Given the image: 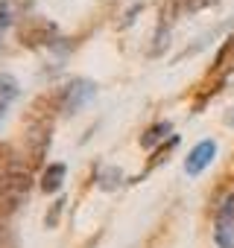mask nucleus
<instances>
[{"mask_svg":"<svg viewBox=\"0 0 234 248\" xmlns=\"http://www.w3.org/2000/svg\"><path fill=\"white\" fill-rule=\"evenodd\" d=\"M56 114H62L59 105V91L50 96H38L24 120V140H27V155H30V167H38L41 158L50 149V138H53V123Z\"/></svg>","mask_w":234,"mask_h":248,"instance_id":"nucleus-1","label":"nucleus"},{"mask_svg":"<svg viewBox=\"0 0 234 248\" xmlns=\"http://www.w3.org/2000/svg\"><path fill=\"white\" fill-rule=\"evenodd\" d=\"M33 187V175L27 167L15 164V170L0 181V228H6V222L18 213V207L27 202Z\"/></svg>","mask_w":234,"mask_h":248,"instance_id":"nucleus-2","label":"nucleus"},{"mask_svg":"<svg viewBox=\"0 0 234 248\" xmlns=\"http://www.w3.org/2000/svg\"><path fill=\"white\" fill-rule=\"evenodd\" d=\"M94 96H97V85H94L91 79H70L65 88H59L62 114H76V111H82Z\"/></svg>","mask_w":234,"mask_h":248,"instance_id":"nucleus-3","label":"nucleus"},{"mask_svg":"<svg viewBox=\"0 0 234 248\" xmlns=\"http://www.w3.org/2000/svg\"><path fill=\"white\" fill-rule=\"evenodd\" d=\"M18 38L24 47H50L59 38V30L47 18H24V24L18 27Z\"/></svg>","mask_w":234,"mask_h":248,"instance_id":"nucleus-4","label":"nucleus"},{"mask_svg":"<svg viewBox=\"0 0 234 248\" xmlns=\"http://www.w3.org/2000/svg\"><path fill=\"white\" fill-rule=\"evenodd\" d=\"M214 242L217 248H234V193H228L214 213Z\"/></svg>","mask_w":234,"mask_h":248,"instance_id":"nucleus-5","label":"nucleus"},{"mask_svg":"<svg viewBox=\"0 0 234 248\" xmlns=\"http://www.w3.org/2000/svg\"><path fill=\"white\" fill-rule=\"evenodd\" d=\"M214 158H217V140H202V143H196V146L187 152V158H184V172H187V175H199L202 170L211 167Z\"/></svg>","mask_w":234,"mask_h":248,"instance_id":"nucleus-6","label":"nucleus"},{"mask_svg":"<svg viewBox=\"0 0 234 248\" xmlns=\"http://www.w3.org/2000/svg\"><path fill=\"white\" fill-rule=\"evenodd\" d=\"M18 93H21L18 79H15L12 73H3V70H0V117L9 111V105L18 99Z\"/></svg>","mask_w":234,"mask_h":248,"instance_id":"nucleus-7","label":"nucleus"},{"mask_svg":"<svg viewBox=\"0 0 234 248\" xmlns=\"http://www.w3.org/2000/svg\"><path fill=\"white\" fill-rule=\"evenodd\" d=\"M65 175H67V167H65V164H50V167L41 172V190H44V193H59Z\"/></svg>","mask_w":234,"mask_h":248,"instance_id":"nucleus-8","label":"nucleus"},{"mask_svg":"<svg viewBox=\"0 0 234 248\" xmlns=\"http://www.w3.org/2000/svg\"><path fill=\"white\" fill-rule=\"evenodd\" d=\"M173 132V126H170V120H164V123H155V126H150L144 135H141V146L144 149H155L167 135Z\"/></svg>","mask_w":234,"mask_h":248,"instance_id":"nucleus-9","label":"nucleus"},{"mask_svg":"<svg viewBox=\"0 0 234 248\" xmlns=\"http://www.w3.org/2000/svg\"><path fill=\"white\" fill-rule=\"evenodd\" d=\"M120 181H123V175H120V170H114V167H105L97 175V187L100 190H114V187H120Z\"/></svg>","mask_w":234,"mask_h":248,"instance_id":"nucleus-10","label":"nucleus"},{"mask_svg":"<svg viewBox=\"0 0 234 248\" xmlns=\"http://www.w3.org/2000/svg\"><path fill=\"white\" fill-rule=\"evenodd\" d=\"M15 155H12V146L9 143H0V181H3L12 170H15Z\"/></svg>","mask_w":234,"mask_h":248,"instance_id":"nucleus-11","label":"nucleus"},{"mask_svg":"<svg viewBox=\"0 0 234 248\" xmlns=\"http://www.w3.org/2000/svg\"><path fill=\"white\" fill-rule=\"evenodd\" d=\"M65 204H67L65 199H56V202H53V207H50V213L44 216V225H47V228H56V222H59V216H62V210H65Z\"/></svg>","mask_w":234,"mask_h":248,"instance_id":"nucleus-12","label":"nucleus"},{"mask_svg":"<svg viewBox=\"0 0 234 248\" xmlns=\"http://www.w3.org/2000/svg\"><path fill=\"white\" fill-rule=\"evenodd\" d=\"M9 24H12V9L6 0H0V44H3V32L9 30Z\"/></svg>","mask_w":234,"mask_h":248,"instance_id":"nucleus-13","label":"nucleus"},{"mask_svg":"<svg viewBox=\"0 0 234 248\" xmlns=\"http://www.w3.org/2000/svg\"><path fill=\"white\" fill-rule=\"evenodd\" d=\"M141 12H144V3H132V6H129V12L123 15V21H120V24H117V27H120V30H126V27H132V24H135V18H138Z\"/></svg>","mask_w":234,"mask_h":248,"instance_id":"nucleus-14","label":"nucleus"},{"mask_svg":"<svg viewBox=\"0 0 234 248\" xmlns=\"http://www.w3.org/2000/svg\"><path fill=\"white\" fill-rule=\"evenodd\" d=\"M0 248H18V236L9 228H0Z\"/></svg>","mask_w":234,"mask_h":248,"instance_id":"nucleus-15","label":"nucleus"},{"mask_svg":"<svg viewBox=\"0 0 234 248\" xmlns=\"http://www.w3.org/2000/svg\"><path fill=\"white\" fill-rule=\"evenodd\" d=\"M6 3H9V0H6ZM12 3H15V9H21V12H27L33 3H35V0H12Z\"/></svg>","mask_w":234,"mask_h":248,"instance_id":"nucleus-16","label":"nucleus"},{"mask_svg":"<svg viewBox=\"0 0 234 248\" xmlns=\"http://www.w3.org/2000/svg\"><path fill=\"white\" fill-rule=\"evenodd\" d=\"M225 123H228V126H234V105H231V111H228V117H225Z\"/></svg>","mask_w":234,"mask_h":248,"instance_id":"nucleus-17","label":"nucleus"}]
</instances>
